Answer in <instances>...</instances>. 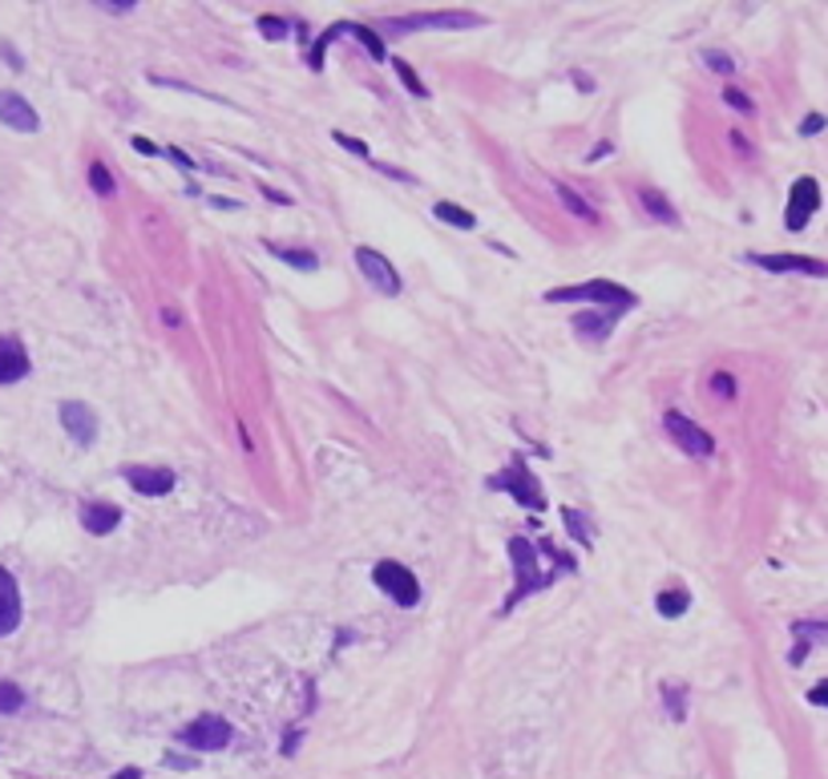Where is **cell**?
Here are the masks:
<instances>
[{
    "instance_id": "obj_33",
    "label": "cell",
    "mask_w": 828,
    "mask_h": 779,
    "mask_svg": "<svg viewBox=\"0 0 828 779\" xmlns=\"http://www.w3.org/2000/svg\"><path fill=\"white\" fill-rule=\"evenodd\" d=\"M711 392H715V396H723V401H732V396H735V380L728 376V372H715V376H711Z\"/></svg>"
},
{
    "instance_id": "obj_11",
    "label": "cell",
    "mask_w": 828,
    "mask_h": 779,
    "mask_svg": "<svg viewBox=\"0 0 828 779\" xmlns=\"http://www.w3.org/2000/svg\"><path fill=\"white\" fill-rule=\"evenodd\" d=\"M126 481H130L134 493H142V497H166V493H174V472L162 469V465H126Z\"/></svg>"
},
{
    "instance_id": "obj_38",
    "label": "cell",
    "mask_w": 828,
    "mask_h": 779,
    "mask_svg": "<svg viewBox=\"0 0 828 779\" xmlns=\"http://www.w3.org/2000/svg\"><path fill=\"white\" fill-rule=\"evenodd\" d=\"M97 9H106V12H130V9H138V4H134V0H121V4L106 0V4H97Z\"/></svg>"
},
{
    "instance_id": "obj_19",
    "label": "cell",
    "mask_w": 828,
    "mask_h": 779,
    "mask_svg": "<svg viewBox=\"0 0 828 779\" xmlns=\"http://www.w3.org/2000/svg\"><path fill=\"white\" fill-rule=\"evenodd\" d=\"M267 250H272L275 259H284L287 267H296V271H316V267H320V259H316V250L279 247V243H267Z\"/></svg>"
},
{
    "instance_id": "obj_5",
    "label": "cell",
    "mask_w": 828,
    "mask_h": 779,
    "mask_svg": "<svg viewBox=\"0 0 828 779\" xmlns=\"http://www.w3.org/2000/svg\"><path fill=\"white\" fill-rule=\"evenodd\" d=\"M662 428H667V437H671L675 445L687 452V457H696V461H708L711 452H715V440H711V433H703L691 416L667 413V416H662Z\"/></svg>"
},
{
    "instance_id": "obj_37",
    "label": "cell",
    "mask_w": 828,
    "mask_h": 779,
    "mask_svg": "<svg viewBox=\"0 0 828 779\" xmlns=\"http://www.w3.org/2000/svg\"><path fill=\"white\" fill-rule=\"evenodd\" d=\"M166 154L174 158V162H178V166H182V170H187V174H190V170H194V162H190V158H187V154H182V150H178V146H170V150H166Z\"/></svg>"
},
{
    "instance_id": "obj_34",
    "label": "cell",
    "mask_w": 828,
    "mask_h": 779,
    "mask_svg": "<svg viewBox=\"0 0 828 779\" xmlns=\"http://www.w3.org/2000/svg\"><path fill=\"white\" fill-rule=\"evenodd\" d=\"M825 126H828L825 114H808V118L800 121V138H817V134L825 130Z\"/></svg>"
},
{
    "instance_id": "obj_15",
    "label": "cell",
    "mask_w": 828,
    "mask_h": 779,
    "mask_svg": "<svg viewBox=\"0 0 828 779\" xmlns=\"http://www.w3.org/2000/svg\"><path fill=\"white\" fill-rule=\"evenodd\" d=\"M21 626V590H17V578L0 566V638L12 634Z\"/></svg>"
},
{
    "instance_id": "obj_2",
    "label": "cell",
    "mask_w": 828,
    "mask_h": 779,
    "mask_svg": "<svg viewBox=\"0 0 828 779\" xmlns=\"http://www.w3.org/2000/svg\"><path fill=\"white\" fill-rule=\"evenodd\" d=\"M545 303H574V299H582V303H594V308H611V311H630L639 299H635V291H627V287L611 284V279H591V284H574V287H554V291H545Z\"/></svg>"
},
{
    "instance_id": "obj_39",
    "label": "cell",
    "mask_w": 828,
    "mask_h": 779,
    "mask_svg": "<svg viewBox=\"0 0 828 779\" xmlns=\"http://www.w3.org/2000/svg\"><path fill=\"white\" fill-rule=\"evenodd\" d=\"M134 150H138V154H158V146L150 142V138H134Z\"/></svg>"
},
{
    "instance_id": "obj_42",
    "label": "cell",
    "mask_w": 828,
    "mask_h": 779,
    "mask_svg": "<svg viewBox=\"0 0 828 779\" xmlns=\"http://www.w3.org/2000/svg\"><path fill=\"white\" fill-rule=\"evenodd\" d=\"M166 764L170 768H194V759H178V756H166Z\"/></svg>"
},
{
    "instance_id": "obj_13",
    "label": "cell",
    "mask_w": 828,
    "mask_h": 779,
    "mask_svg": "<svg viewBox=\"0 0 828 779\" xmlns=\"http://www.w3.org/2000/svg\"><path fill=\"white\" fill-rule=\"evenodd\" d=\"M61 425L77 445H94L97 440V416L89 413V404L82 401H65L61 404Z\"/></svg>"
},
{
    "instance_id": "obj_25",
    "label": "cell",
    "mask_w": 828,
    "mask_h": 779,
    "mask_svg": "<svg viewBox=\"0 0 828 779\" xmlns=\"http://www.w3.org/2000/svg\"><path fill=\"white\" fill-rule=\"evenodd\" d=\"M558 199L566 202V211H574L578 218H586V223H598V211H594V206H586V199H582V194H574L566 182H558Z\"/></svg>"
},
{
    "instance_id": "obj_26",
    "label": "cell",
    "mask_w": 828,
    "mask_h": 779,
    "mask_svg": "<svg viewBox=\"0 0 828 779\" xmlns=\"http://www.w3.org/2000/svg\"><path fill=\"white\" fill-rule=\"evenodd\" d=\"M89 186H94V194H102V199H109V194H114V174H109L106 162L89 166Z\"/></svg>"
},
{
    "instance_id": "obj_16",
    "label": "cell",
    "mask_w": 828,
    "mask_h": 779,
    "mask_svg": "<svg viewBox=\"0 0 828 779\" xmlns=\"http://www.w3.org/2000/svg\"><path fill=\"white\" fill-rule=\"evenodd\" d=\"M82 525L94 537H106V533H114L121 525V509L109 505V501H85L82 505Z\"/></svg>"
},
{
    "instance_id": "obj_8",
    "label": "cell",
    "mask_w": 828,
    "mask_h": 779,
    "mask_svg": "<svg viewBox=\"0 0 828 779\" xmlns=\"http://www.w3.org/2000/svg\"><path fill=\"white\" fill-rule=\"evenodd\" d=\"M231 723L219 719V715H202V719L187 723L182 732H178V744H187L190 751H223L226 744H231Z\"/></svg>"
},
{
    "instance_id": "obj_7",
    "label": "cell",
    "mask_w": 828,
    "mask_h": 779,
    "mask_svg": "<svg viewBox=\"0 0 828 779\" xmlns=\"http://www.w3.org/2000/svg\"><path fill=\"white\" fill-rule=\"evenodd\" d=\"M477 12H421V17H392L384 21L389 33H416V29H481Z\"/></svg>"
},
{
    "instance_id": "obj_4",
    "label": "cell",
    "mask_w": 828,
    "mask_h": 779,
    "mask_svg": "<svg viewBox=\"0 0 828 779\" xmlns=\"http://www.w3.org/2000/svg\"><path fill=\"white\" fill-rule=\"evenodd\" d=\"M372 581H376L396 606L421 602V581H416L413 569L401 566V562H376V566H372Z\"/></svg>"
},
{
    "instance_id": "obj_30",
    "label": "cell",
    "mask_w": 828,
    "mask_h": 779,
    "mask_svg": "<svg viewBox=\"0 0 828 779\" xmlns=\"http://www.w3.org/2000/svg\"><path fill=\"white\" fill-rule=\"evenodd\" d=\"M259 33L267 36V41H284V36L291 33V24H287L284 17H259Z\"/></svg>"
},
{
    "instance_id": "obj_32",
    "label": "cell",
    "mask_w": 828,
    "mask_h": 779,
    "mask_svg": "<svg viewBox=\"0 0 828 779\" xmlns=\"http://www.w3.org/2000/svg\"><path fill=\"white\" fill-rule=\"evenodd\" d=\"M723 102H728L732 109H740V114H756V106H752V97L740 94L735 85H728V89H723Z\"/></svg>"
},
{
    "instance_id": "obj_21",
    "label": "cell",
    "mask_w": 828,
    "mask_h": 779,
    "mask_svg": "<svg viewBox=\"0 0 828 779\" xmlns=\"http://www.w3.org/2000/svg\"><path fill=\"white\" fill-rule=\"evenodd\" d=\"M639 202H643V211L647 214H655L659 223H671V226H679V214H675V206L667 199H662L659 190H639Z\"/></svg>"
},
{
    "instance_id": "obj_31",
    "label": "cell",
    "mask_w": 828,
    "mask_h": 779,
    "mask_svg": "<svg viewBox=\"0 0 828 779\" xmlns=\"http://www.w3.org/2000/svg\"><path fill=\"white\" fill-rule=\"evenodd\" d=\"M392 65H396V73H401V82L408 85V89H413L416 97H428V85L421 82V77H416V70L408 65V61H392Z\"/></svg>"
},
{
    "instance_id": "obj_41",
    "label": "cell",
    "mask_w": 828,
    "mask_h": 779,
    "mask_svg": "<svg viewBox=\"0 0 828 779\" xmlns=\"http://www.w3.org/2000/svg\"><path fill=\"white\" fill-rule=\"evenodd\" d=\"M606 154H611V142H598L591 150V162H598V158H606Z\"/></svg>"
},
{
    "instance_id": "obj_12",
    "label": "cell",
    "mask_w": 828,
    "mask_h": 779,
    "mask_svg": "<svg viewBox=\"0 0 828 779\" xmlns=\"http://www.w3.org/2000/svg\"><path fill=\"white\" fill-rule=\"evenodd\" d=\"M0 121H4L9 130H17V134H36V130H41L36 109L29 106L21 94H12V89H0Z\"/></svg>"
},
{
    "instance_id": "obj_10",
    "label": "cell",
    "mask_w": 828,
    "mask_h": 779,
    "mask_svg": "<svg viewBox=\"0 0 828 779\" xmlns=\"http://www.w3.org/2000/svg\"><path fill=\"white\" fill-rule=\"evenodd\" d=\"M355 267L364 271L368 284L380 287V296H401V275H396V267H392L380 250L360 247V250H355Z\"/></svg>"
},
{
    "instance_id": "obj_14",
    "label": "cell",
    "mask_w": 828,
    "mask_h": 779,
    "mask_svg": "<svg viewBox=\"0 0 828 779\" xmlns=\"http://www.w3.org/2000/svg\"><path fill=\"white\" fill-rule=\"evenodd\" d=\"M29 352L17 335H0V384H17L29 376Z\"/></svg>"
},
{
    "instance_id": "obj_1",
    "label": "cell",
    "mask_w": 828,
    "mask_h": 779,
    "mask_svg": "<svg viewBox=\"0 0 828 779\" xmlns=\"http://www.w3.org/2000/svg\"><path fill=\"white\" fill-rule=\"evenodd\" d=\"M509 566H513V594L506 598V606H501V615H509V610H518L530 594L538 590H550L562 574H574V557L562 554V549H554V557L542 566V545H533L530 537H509Z\"/></svg>"
},
{
    "instance_id": "obj_35",
    "label": "cell",
    "mask_w": 828,
    "mask_h": 779,
    "mask_svg": "<svg viewBox=\"0 0 828 779\" xmlns=\"http://www.w3.org/2000/svg\"><path fill=\"white\" fill-rule=\"evenodd\" d=\"M331 138H336V142H340V146H343V150H352V154H360V158H368V146H364V142H360V138H352V134H343V130H336V134H331Z\"/></svg>"
},
{
    "instance_id": "obj_40",
    "label": "cell",
    "mask_w": 828,
    "mask_h": 779,
    "mask_svg": "<svg viewBox=\"0 0 828 779\" xmlns=\"http://www.w3.org/2000/svg\"><path fill=\"white\" fill-rule=\"evenodd\" d=\"M263 194H267L272 202H279V206H291V199H287V194H279V190H272V186H263Z\"/></svg>"
},
{
    "instance_id": "obj_27",
    "label": "cell",
    "mask_w": 828,
    "mask_h": 779,
    "mask_svg": "<svg viewBox=\"0 0 828 779\" xmlns=\"http://www.w3.org/2000/svg\"><path fill=\"white\" fill-rule=\"evenodd\" d=\"M24 707V691L17 683H0V715H17Z\"/></svg>"
},
{
    "instance_id": "obj_3",
    "label": "cell",
    "mask_w": 828,
    "mask_h": 779,
    "mask_svg": "<svg viewBox=\"0 0 828 779\" xmlns=\"http://www.w3.org/2000/svg\"><path fill=\"white\" fill-rule=\"evenodd\" d=\"M486 484H489V489H501V493H509L518 505H526V509H545L542 484L533 481V472H530V465H526V457H509L506 469L493 472Z\"/></svg>"
},
{
    "instance_id": "obj_18",
    "label": "cell",
    "mask_w": 828,
    "mask_h": 779,
    "mask_svg": "<svg viewBox=\"0 0 828 779\" xmlns=\"http://www.w3.org/2000/svg\"><path fill=\"white\" fill-rule=\"evenodd\" d=\"M793 638L805 642L808 650L828 647V618H800V622H793Z\"/></svg>"
},
{
    "instance_id": "obj_20",
    "label": "cell",
    "mask_w": 828,
    "mask_h": 779,
    "mask_svg": "<svg viewBox=\"0 0 828 779\" xmlns=\"http://www.w3.org/2000/svg\"><path fill=\"white\" fill-rule=\"evenodd\" d=\"M655 610H659L662 618H683L687 610H691V594L679 590V586H675V590H662L659 598H655Z\"/></svg>"
},
{
    "instance_id": "obj_9",
    "label": "cell",
    "mask_w": 828,
    "mask_h": 779,
    "mask_svg": "<svg viewBox=\"0 0 828 779\" xmlns=\"http://www.w3.org/2000/svg\"><path fill=\"white\" fill-rule=\"evenodd\" d=\"M752 267L772 275H808V279H828V263L813 255H747Z\"/></svg>"
},
{
    "instance_id": "obj_23",
    "label": "cell",
    "mask_w": 828,
    "mask_h": 779,
    "mask_svg": "<svg viewBox=\"0 0 828 779\" xmlns=\"http://www.w3.org/2000/svg\"><path fill=\"white\" fill-rule=\"evenodd\" d=\"M562 521H566V530L582 542V549H591V545H594V525H591V517H586V513H578V509H570V505H566V509H562Z\"/></svg>"
},
{
    "instance_id": "obj_24",
    "label": "cell",
    "mask_w": 828,
    "mask_h": 779,
    "mask_svg": "<svg viewBox=\"0 0 828 779\" xmlns=\"http://www.w3.org/2000/svg\"><path fill=\"white\" fill-rule=\"evenodd\" d=\"M343 33H352L360 45L368 49V57H376L384 61V41H380V33H372L368 24H355V21H343Z\"/></svg>"
},
{
    "instance_id": "obj_17",
    "label": "cell",
    "mask_w": 828,
    "mask_h": 779,
    "mask_svg": "<svg viewBox=\"0 0 828 779\" xmlns=\"http://www.w3.org/2000/svg\"><path fill=\"white\" fill-rule=\"evenodd\" d=\"M615 319H618V311H586V316H578L574 319V331H578L582 340H606L611 331H615Z\"/></svg>"
},
{
    "instance_id": "obj_22",
    "label": "cell",
    "mask_w": 828,
    "mask_h": 779,
    "mask_svg": "<svg viewBox=\"0 0 828 779\" xmlns=\"http://www.w3.org/2000/svg\"><path fill=\"white\" fill-rule=\"evenodd\" d=\"M433 214H437L440 223L457 226V231H474V226H477V214H469L465 206H457V202H437V206H433Z\"/></svg>"
},
{
    "instance_id": "obj_28",
    "label": "cell",
    "mask_w": 828,
    "mask_h": 779,
    "mask_svg": "<svg viewBox=\"0 0 828 779\" xmlns=\"http://www.w3.org/2000/svg\"><path fill=\"white\" fill-rule=\"evenodd\" d=\"M703 65L715 73H723V77H732L735 73V61L728 57V53H720V49H703Z\"/></svg>"
},
{
    "instance_id": "obj_29",
    "label": "cell",
    "mask_w": 828,
    "mask_h": 779,
    "mask_svg": "<svg viewBox=\"0 0 828 779\" xmlns=\"http://www.w3.org/2000/svg\"><path fill=\"white\" fill-rule=\"evenodd\" d=\"M662 698H667V711H671V719H687L683 686H679V683H667V686H662Z\"/></svg>"
},
{
    "instance_id": "obj_36",
    "label": "cell",
    "mask_w": 828,
    "mask_h": 779,
    "mask_svg": "<svg viewBox=\"0 0 828 779\" xmlns=\"http://www.w3.org/2000/svg\"><path fill=\"white\" fill-rule=\"evenodd\" d=\"M808 703H813V707H825L828 711V679H820V683L808 691Z\"/></svg>"
},
{
    "instance_id": "obj_6",
    "label": "cell",
    "mask_w": 828,
    "mask_h": 779,
    "mask_svg": "<svg viewBox=\"0 0 828 779\" xmlns=\"http://www.w3.org/2000/svg\"><path fill=\"white\" fill-rule=\"evenodd\" d=\"M820 211V182L817 178H796L793 190H788V211H784V226L793 231V235H800L808 223H813V214Z\"/></svg>"
},
{
    "instance_id": "obj_43",
    "label": "cell",
    "mask_w": 828,
    "mask_h": 779,
    "mask_svg": "<svg viewBox=\"0 0 828 779\" xmlns=\"http://www.w3.org/2000/svg\"><path fill=\"white\" fill-rule=\"evenodd\" d=\"M114 779H142V771H138V768H126V771H118Z\"/></svg>"
}]
</instances>
